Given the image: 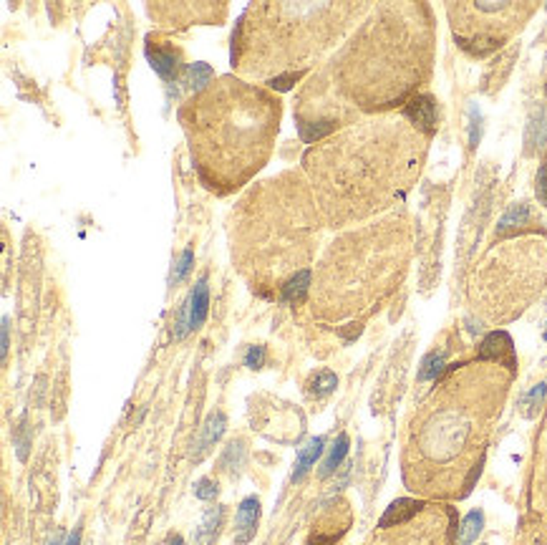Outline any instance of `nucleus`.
Wrapping results in <instances>:
<instances>
[{
    "label": "nucleus",
    "mask_w": 547,
    "mask_h": 545,
    "mask_svg": "<svg viewBox=\"0 0 547 545\" xmlns=\"http://www.w3.org/2000/svg\"><path fill=\"white\" fill-rule=\"evenodd\" d=\"M257 520H260V503L255 498H247L243 505H240V510H237V518H235V543H250L255 538V530H257Z\"/></svg>",
    "instance_id": "nucleus-5"
},
{
    "label": "nucleus",
    "mask_w": 547,
    "mask_h": 545,
    "mask_svg": "<svg viewBox=\"0 0 547 545\" xmlns=\"http://www.w3.org/2000/svg\"><path fill=\"white\" fill-rule=\"evenodd\" d=\"M527 152L537 149L547 142V114L542 109H534L530 116V124H527Z\"/></svg>",
    "instance_id": "nucleus-11"
},
{
    "label": "nucleus",
    "mask_w": 547,
    "mask_h": 545,
    "mask_svg": "<svg viewBox=\"0 0 547 545\" xmlns=\"http://www.w3.org/2000/svg\"><path fill=\"white\" fill-rule=\"evenodd\" d=\"M169 545H184V540H182V538H174Z\"/></svg>",
    "instance_id": "nucleus-33"
},
{
    "label": "nucleus",
    "mask_w": 547,
    "mask_h": 545,
    "mask_svg": "<svg viewBox=\"0 0 547 545\" xmlns=\"http://www.w3.org/2000/svg\"><path fill=\"white\" fill-rule=\"evenodd\" d=\"M441 366H444V351H432L426 356L424 364H421L419 371V382H429V379H436L441 374Z\"/></svg>",
    "instance_id": "nucleus-20"
},
{
    "label": "nucleus",
    "mask_w": 547,
    "mask_h": 545,
    "mask_svg": "<svg viewBox=\"0 0 547 545\" xmlns=\"http://www.w3.org/2000/svg\"><path fill=\"white\" fill-rule=\"evenodd\" d=\"M530 218H532V212H530V204L527 202H517L512 204L509 210L502 215L500 225H497V230L500 232H507V230H514V227H522L530 222Z\"/></svg>",
    "instance_id": "nucleus-14"
},
{
    "label": "nucleus",
    "mask_w": 547,
    "mask_h": 545,
    "mask_svg": "<svg viewBox=\"0 0 547 545\" xmlns=\"http://www.w3.org/2000/svg\"><path fill=\"white\" fill-rule=\"evenodd\" d=\"M207 311H210V288H207V280H197V286L192 288L190 298L184 303L182 316L177 320L174 336L177 339H184V336L199 328L207 318Z\"/></svg>",
    "instance_id": "nucleus-3"
},
{
    "label": "nucleus",
    "mask_w": 547,
    "mask_h": 545,
    "mask_svg": "<svg viewBox=\"0 0 547 545\" xmlns=\"http://www.w3.org/2000/svg\"><path fill=\"white\" fill-rule=\"evenodd\" d=\"M46 545H63V532H61V530H54L51 535H48Z\"/></svg>",
    "instance_id": "nucleus-31"
},
{
    "label": "nucleus",
    "mask_w": 547,
    "mask_h": 545,
    "mask_svg": "<svg viewBox=\"0 0 547 545\" xmlns=\"http://www.w3.org/2000/svg\"><path fill=\"white\" fill-rule=\"evenodd\" d=\"M320 452H323V439H320V437H313L311 442H308L303 450L297 452L295 470H293V482H300V480H303L305 472L311 470L313 464H316V459L320 457Z\"/></svg>",
    "instance_id": "nucleus-9"
},
{
    "label": "nucleus",
    "mask_w": 547,
    "mask_h": 545,
    "mask_svg": "<svg viewBox=\"0 0 547 545\" xmlns=\"http://www.w3.org/2000/svg\"><path fill=\"white\" fill-rule=\"evenodd\" d=\"M28 434H26V424H21L18 427V432H15V450H18V459H26L28 457Z\"/></svg>",
    "instance_id": "nucleus-28"
},
{
    "label": "nucleus",
    "mask_w": 547,
    "mask_h": 545,
    "mask_svg": "<svg viewBox=\"0 0 547 545\" xmlns=\"http://www.w3.org/2000/svg\"><path fill=\"white\" fill-rule=\"evenodd\" d=\"M406 119L414 124V129L416 131H426V134H432L436 129V101H434L432 96H414L411 101L406 104L404 109Z\"/></svg>",
    "instance_id": "nucleus-4"
},
{
    "label": "nucleus",
    "mask_w": 547,
    "mask_h": 545,
    "mask_svg": "<svg viewBox=\"0 0 547 545\" xmlns=\"http://www.w3.org/2000/svg\"><path fill=\"white\" fill-rule=\"evenodd\" d=\"M224 424H227L224 422V414H220V412L207 416V422L202 424V432H199V439H197L195 459H202L212 450V444L224 434Z\"/></svg>",
    "instance_id": "nucleus-7"
},
{
    "label": "nucleus",
    "mask_w": 547,
    "mask_h": 545,
    "mask_svg": "<svg viewBox=\"0 0 547 545\" xmlns=\"http://www.w3.org/2000/svg\"><path fill=\"white\" fill-rule=\"evenodd\" d=\"M66 545H81V530H79V528H76V530L71 532V538H68Z\"/></svg>",
    "instance_id": "nucleus-32"
},
{
    "label": "nucleus",
    "mask_w": 547,
    "mask_h": 545,
    "mask_svg": "<svg viewBox=\"0 0 547 545\" xmlns=\"http://www.w3.org/2000/svg\"><path fill=\"white\" fill-rule=\"evenodd\" d=\"M545 394H547V387L545 384H537V387L530 391V394L525 396V414L527 416H534L537 412H540V407H542V399H545Z\"/></svg>",
    "instance_id": "nucleus-22"
},
{
    "label": "nucleus",
    "mask_w": 547,
    "mask_h": 545,
    "mask_svg": "<svg viewBox=\"0 0 547 545\" xmlns=\"http://www.w3.org/2000/svg\"><path fill=\"white\" fill-rule=\"evenodd\" d=\"M243 457H245L243 442H230L222 455V467L224 470H237L243 464Z\"/></svg>",
    "instance_id": "nucleus-21"
},
{
    "label": "nucleus",
    "mask_w": 547,
    "mask_h": 545,
    "mask_svg": "<svg viewBox=\"0 0 547 545\" xmlns=\"http://www.w3.org/2000/svg\"><path fill=\"white\" fill-rule=\"evenodd\" d=\"M338 387V379L333 371H316V374L311 376V382H308V391H311L313 396H328L333 391V389Z\"/></svg>",
    "instance_id": "nucleus-18"
},
{
    "label": "nucleus",
    "mask_w": 547,
    "mask_h": 545,
    "mask_svg": "<svg viewBox=\"0 0 547 545\" xmlns=\"http://www.w3.org/2000/svg\"><path fill=\"white\" fill-rule=\"evenodd\" d=\"M187 111L192 114L187 122L192 142L217 134L215 147L197 157L202 174L212 172V179L237 187L252 170L263 167L277 131V101L268 94L222 79L217 89L202 91Z\"/></svg>",
    "instance_id": "nucleus-1"
},
{
    "label": "nucleus",
    "mask_w": 547,
    "mask_h": 545,
    "mask_svg": "<svg viewBox=\"0 0 547 545\" xmlns=\"http://www.w3.org/2000/svg\"><path fill=\"white\" fill-rule=\"evenodd\" d=\"M192 260H195L192 250H184L182 255H179V260H177L174 270H172V283H182L184 275H187V272H190V268H192Z\"/></svg>",
    "instance_id": "nucleus-23"
},
{
    "label": "nucleus",
    "mask_w": 547,
    "mask_h": 545,
    "mask_svg": "<svg viewBox=\"0 0 547 545\" xmlns=\"http://www.w3.org/2000/svg\"><path fill=\"white\" fill-rule=\"evenodd\" d=\"M421 510V503L419 500H396L386 507L384 518L379 520V528H393V525H401V523H409V520Z\"/></svg>",
    "instance_id": "nucleus-8"
},
{
    "label": "nucleus",
    "mask_w": 547,
    "mask_h": 545,
    "mask_svg": "<svg viewBox=\"0 0 547 545\" xmlns=\"http://www.w3.org/2000/svg\"><path fill=\"white\" fill-rule=\"evenodd\" d=\"M147 56H149V61H152V68H154L159 76H164V79H172V76L177 74V54H174V51L149 46Z\"/></svg>",
    "instance_id": "nucleus-12"
},
{
    "label": "nucleus",
    "mask_w": 547,
    "mask_h": 545,
    "mask_svg": "<svg viewBox=\"0 0 547 545\" xmlns=\"http://www.w3.org/2000/svg\"><path fill=\"white\" fill-rule=\"evenodd\" d=\"M308 288H311V272L308 270L295 272L283 286V300L285 303H300L305 298V293H308Z\"/></svg>",
    "instance_id": "nucleus-13"
},
{
    "label": "nucleus",
    "mask_w": 547,
    "mask_h": 545,
    "mask_svg": "<svg viewBox=\"0 0 547 545\" xmlns=\"http://www.w3.org/2000/svg\"><path fill=\"white\" fill-rule=\"evenodd\" d=\"M345 452H348V437L341 434V437L336 439V444L331 447V452H328V457H325L323 467H320V475H323V477L333 475V472H336L338 467H341V462H343Z\"/></svg>",
    "instance_id": "nucleus-16"
},
{
    "label": "nucleus",
    "mask_w": 547,
    "mask_h": 545,
    "mask_svg": "<svg viewBox=\"0 0 547 545\" xmlns=\"http://www.w3.org/2000/svg\"><path fill=\"white\" fill-rule=\"evenodd\" d=\"M297 79H300V71H295V74H285V76H275V79L270 81V86L277 91H288Z\"/></svg>",
    "instance_id": "nucleus-27"
},
{
    "label": "nucleus",
    "mask_w": 547,
    "mask_h": 545,
    "mask_svg": "<svg viewBox=\"0 0 547 545\" xmlns=\"http://www.w3.org/2000/svg\"><path fill=\"white\" fill-rule=\"evenodd\" d=\"M472 432L474 427L466 414H462L457 409H439L421 427L419 450L429 459L449 462V459H457V455L469 444Z\"/></svg>",
    "instance_id": "nucleus-2"
},
{
    "label": "nucleus",
    "mask_w": 547,
    "mask_h": 545,
    "mask_svg": "<svg viewBox=\"0 0 547 545\" xmlns=\"http://www.w3.org/2000/svg\"><path fill=\"white\" fill-rule=\"evenodd\" d=\"M480 142V114L472 111V147Z\"/></svg>",
    "instance_id": "nucleus-30"
},
{
    "label": "nucleus",
    "mask_w": 547,
    "mask_h": 545,
    "mask_svg": "<svg viewBox=\"0 0 547 545\" xmlns=\"http://www.w3.org/2000/svg\"><path fill=\"white\" fill-rule=\"evenodd\" d=\"M545 339H547V331H545Z\"/></svg>",
    "instance_id": "nucleus-34"
},
{
    "label": "nucleus",
    "mask_w": 547,
    "mask_h": 545,
    "mask_svg": "<svg viewBox=\"0 0 547 545\" xmlns=\"http://www.w3.org/2000/svg\"><path fill=\"white\" fill-rule=\"evenodd\" d=\"M297 129H300L303 142H316V139H320V136H325L328 131L336 129V122H333V119H320V122H300V124H297Z\"/></svg>",
    "instance_id": "nucleus-19"
},
{
    "label": "nucleus",
    "mask_w": 547,
    "mask_h": 545,
    "mask_svg": "<svg viewBox=\"0 0 547 545\" xmlns=\"http://www.w3.org/2000/svg\"><path fill=\"white\" fill-rule=\"evenodd\" d=\"M220 523H222V507H210L195 528V545H210L215 540Z\"/></svg>",
    "instance_id": "nucleus-10"
},
{
    "label": "nucleus",
    "mask_w": 547,
    "mask_h": 545,
    "mask_svg": "<svg viewBox=\"0 0 547 545\" xmlns=\"http://www.w3.org/2000/svg\"><path fill=\"white\" fill-rule=\"evenodd\" d=\"M545 94H547V89H545Z\"/></svg>",
    "instance_id": "nucleus-35"
},
{
    "label": "nucleus",
    "mask_w": 547,
    "mask_h": 545,
    "mask_svg": "<svg viewBox=\"0 0 547 545\" xmlns=\"http://www.w3.org/2000/svg\"><path fill=\"white\" fill-rule=\"evenodd\" d=\"M212 76L215 74H212V68L207 66V63H190L187 71H184V83H187L190 89L199 91L212 81Z\"/></svg>",
    "instance_id": "nucleus-15"
},
{
    "label": "nucleus",
    "mask_w": 547,
    "mask_h": 545,
    "mask_svg": "<svg viewBox=\"0 0 547 545\" xmlns=\"http://www.w3.org/2000/svg\"><path fill=\"white\" fill-rule=\"evenodd\" d=\"M195 495L199 500H212L217 495V482H215V480H207V477H204V480H199V482L195 485Z\"/></svg>",
    "instance_id": "nucleus-24"
},
{
    "label": "nucleus",
    "mask_w": 547,
    "mask_h": 545,
    "mask_svg": "<svg viewBox=\"0 0 547 545\" xmlns=\"http://www.w3.org/2000/svg\"><path fill=\"white\" fill-rule=\"evenodd\" d=\"M265 361V348L263 346H250L247 348V354H245V366L250 368H260Z\"/></svg>",
    "instance_id": "nucleus-25"
},
{
    "label": "nucleus",
    "mask_w": 547,
    "mask_h": 545,
    "mask_svg": "<svg viewBox=\"0 0 547 545\" xmlns=\"http://www.w3.org/2000/svg\"><path fill=\"white\" fill-rule=\"evenodd\" d=\"M480 359L484 361H507L509 366H514V356H512V341L509 336L502 334V331H494L482 341L480 348Z\"/></svg>",
    "instance_id": "nucleus-6"
},
{
    "label": "nucleus",
    "mask_w": 547,
    "mask_h": 545,
    "mask_svg": "<svg viewBox=\"0 0 547 545\" xmlns=\"http://www.w3.org/2000/svg\"><path fill=\"white\" fill-rule=\"evenodd\" d=\"M537 197L547 207V159L540 164V170H537Z\"/></svg>",
    "instance_id": "nucleus-26"
},
{
    "label": "nucleus",
    "mask_w": 547,
    "mask_h": 545,
    "mask_svg": "<svg viewBox=\"0 0 547 545\" xmlns=\"http://www.w3.org/2000/svg\"><path fill=\"white\" fill-rule=\"evenodd\" d=\"M8 348H10V318H3V348H0V356L6 359L8 356Z\"/></svg>",
    "instance_id": "nucleus-29"
},
{
    "label": "nucleus",
    "mask_w": 547,
    "mask_h": 545,
    "mask_svg": "<svg viewBox=\"0 0 547 545\" xmlns=\"http://www.w3.org/2000/svg\"><path fill=\"white\" fill-rule=\"evenodd\" d=\"M482 525H484V515L480 510H472L462 520V530H459V545H472L477 540V535L482 532Z\"/></svg>",
    "instance_id": "nucleus-17"
}]
</instances>
